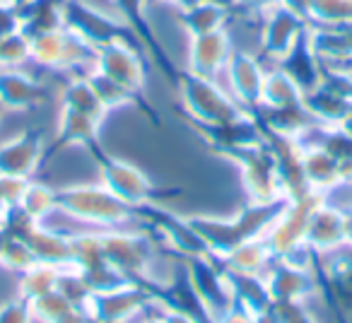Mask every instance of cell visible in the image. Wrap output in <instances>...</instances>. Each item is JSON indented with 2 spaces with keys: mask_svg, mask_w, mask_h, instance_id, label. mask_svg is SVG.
<instances>
[{
  "mask_svg": "<svg viewBox=\"0 0 352 323\" xmlns=\"http://www.w3.org/2000/svg\"><path fill=\"white\" fill-rule=\"evenodd\" d=\"M232 51H234V44H232L225 27L217 32H210V34L188 36V68H191L193 75L208 80L215 73H220V70H225Z\"/></svg>",
  "mask_w": 352,
  "mask_h": 323,
  "instance_id": "obj_1",
  "label": "cell"
},
{
  "mask_svg": "<svg viewBox=\"0 0 352 323\" xmlns=\"http://www.w3.org/2000/svg\"><path fill=\"white\" fill-rule=\"evenodd\" d=\"M92 73H102L109 80L123 85L126 89L140 85L142 65L138 58V51L126 46L121 39H111L107 44L97 46V60H94Z\"/></svg>",
  "mask_w": 352,
  "mask_h": 323,
  "instance_id": "obj_2",
  "label": "cell"
},
{
  "mask_svg": "<svg viewBox=\"0 0 352 323\" xmlns=\"http://www.w3.org/2000/svg\"><path fill=\"white\" fill-rule=\"evenodd\" d=\"M227 8L215 0H196L188 8H182V27L188 36H201L217 32L227 25Z\"/></svg>",
  "mask_w": 352,
  "mask_h": 323,
  "instance_id": "obj_3",
  "label": "cell"
},
{
  "mask_svg": "<svg viewBox=\"0 0 352 323\" xmlns=\"http://www.w3.org/2000/svg\"><path fill=\"white\" fill-rule=\"evenodd\" d=\"M302 12L318 25H352V0H302Z\"/></svg>",
  "mask_w": 352,
  "mask_h": 323,
  "instance_id": "obj_4",
  "label": "cell"
}]
</instances>
